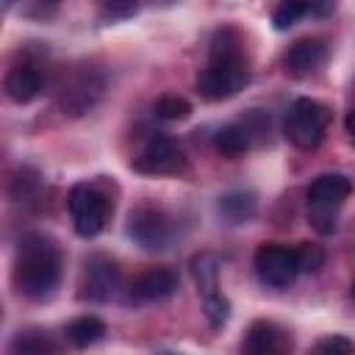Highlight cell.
Returning a JSON list of instances; mask_svg holds the SVG:
<instances>
[{
	"mask_svg": "<svg viewBox=\"0 0 355 355\" xmlns=\"http://www.w3.org/2000/svg\"><path fill=\"white\" fill-rule=\"evenodd\" d=\"M14 286L28 300H47L58 288L61 280V252L53 239L42 233H31L19 241L14 261Z\"/></svg>",
	"mask_w": 355,
	"mask_h": 355,
	"instance_id": "6da1fadb",
	"label": "cell"
},
{
	"mask_svg": "<svg viewBox=\"0 0 355 355\" xmlns=\"http://www.w3.org/2000/svg\"><path fill=\"white\" fill-rule=\"evenodd\" d=\"M349 191H352V183H349L347 175H341V172L319 175L305 191V197H308V222L324 236L333 233L336 219H338V208L344 205Z\"/></svg>",
	"mask_w": 355,
	"mask_h": 355,
	"instance_id": "7a4b0ae2",
	"label": "cell"
},
{
	"mask_svg": "<svg viewBox=\"0 0 355 355\" xmlns=\"http://www.w3.org/2000/svg\"><path fill=\"white\" fill-rule=\"evenodd\" d=\"M330 122V111L324 103L313 97H297L286 114V136L300 150H313L322 144Z\"/></svg>",
	"mask_w": 355,
	"mask_h": 355,
	"instance_id": "3957f363",
	"label": "cell"
},
{
	"mask_svg": "<svg viewBox=\"0 0 355 355\" xmlns=\"http://www.w3.org/2000/svg\"><path fill=\"white\" fill-rule=\"evenodd\" d=\"M250 80V69L241 61H208V67H202V72L197 75V94L202 100H227L233 94H239Z\"/></svg>",
	"mask_w": 355,
	"mask_h": 355,
	"instance_id": "277c9868",
	"label": "cell"
},
{
	"mask_svg": "<svg viewBox=\"0 0 355 355\" xmlns=\"http://www.w3.org/2000/svg\"><path fill=\"white\" fill-rule=\"evenodd\" d=\"M67 205H69L72 227H75V233L83 236V239L97 236V233L105 227V222H108V200H105L103 191H97V189L89 186V183L72 186Z\"/></svg>",
	"mask_w": 355,
	"mask_h": 355,
	"instance_id": "5b68a950",
	"label": "cell"
},
{
	"mask_svg": "<svg viewBox=\"0 0 355 355\" xmlns=\"http://www.w3.org/2000/svg\"><path fill=\"white\" fill-rule=\"evenodd\" d=\"M128 236L144 250H166L175 241V222L166 211L141 205L128 219Z\"/></svg>",
	"mask_w": 355,
	"mask_h": 355,
	"instance_id": "8992f818",
	"label": "cell"
},
{
	"mask_svg": "<svg viewBox=\"0 0 355 355\" xmlns=\"http://www.w3.org/2000/svg\"><path fill=\"white\" fill-rule=\"evenodd\" d=\"M255 275L263 286L272 288H288L300 275V261L294 247L283 244H261L255 250Z\"/></svg>",
	"mask_w": 355,
	"mask_h": 355,
	"instance_id": "52a82bcc",
	"label": "cell"
},
{
	"mask_svg": "<svg viewBox=\"0 0 355 355\" xmlns=\"http://www.w3.org/2000/svg\"><path fill=\"white\" fill-rule=\"evenodd\" d=\"M186 166L183 150L178 147L175 139L169 136H150L144 141V147L139 150V155L133 158V169L144 172V175H175Z\"/></svg>",
	"mask_w": 355,
	"mask_h": 355,
	"instance_id": "ba28073f",
	"label": "cell"
},
{
	"mask_svg": "<svg viewBox=\"0 0 355 355\" xmlns=\"http://www.w3.org/2000/svg\"><path fill=\"white\" fill-rule=\"evenodd\" d=\"M100 92H103V78L94 69H78L64 80L58 92V105L64 108V114L78 116L97 103Z\"/></svg>",
	"mask_w": 355,
	"mask_h": 355,
	"instance_id": "9c48e42d",
	"label": "cell"
},
{
	"mask_svg": "<svg viewBox=\"0 0 355 355\" xmlns=\"http://www.w3.org/2000/svg\"><path fill=\"white\" fill-rule=\"evenodd\" d=\"M241 355H291V338L280 324L258 319L241 341Z\"/></svg>",
	"mask_w": 355,
	"mask_h": 355,
	"instance_id": "30bf717a",
	"label": "cell"
},
{
	"mask_svg": "<svg viewBox=\"0 0 355 355\" xmlns=\"http://www.w3.org/2000/svg\"><path fill=\"white\" fill-rule=\"evenodd\" d=\"M324 58H327V44L322 39H300L288 47L283 64L291 78H308L322 69Z\"/></svg>",
	"mask_w": 355,
	"mask_h": 355,
	"instance_id": "8fae6325",
	"label": "cell"
},
{
	"mask_svg": "<svg viewBox=\"0 0 355 355\" xmlns=\"http://www.w3.org/2000/svg\"><path fill=\"white\" fill-rule=\"evenodd\" d=\"M175 288H178L175 272H169V269H147L130 283L128 297L133 302H158V300H166L169 294H175Z\"/></svg>",
	"mask_w": 355,
	"mask_h": 355,
	"instance_id": "7c38bea8",
	"label": "cell"
},
{
	"mask_svg": "<svg viewBox=\"0 0 355 355\" xmlns=\"http://www.w3.org/2000/svg\"><path fill=\"white\" fill-rule=\"evenodd\" d=\"M119 286V269L114 261L108 258H92L89 266H86V275H83V294L89 300H111L114 291Z\"/></svg>",
	"mask_w": 355,
	"mask_h": 355,
	"instance_id": "4fadbf2b",
	"label": "cell"
},
{
	"mask_svg": "<svg viewBox=\"0 0 355 355\" xmlns=\"http://www.w3.org/2000/svg\"><path fill=\"white\" fill-rule=\"evenodd\" d=\"M6 94L14 100V103H31L39 92H42V78H39V72L33 69V67H28V64H17V67H11L8 69V75H6Z\"/></svg>",
	"mask_w": 355,
	"mask_h": 355,
	"instance_id": "5bb4252c",
	"label": "cell"
},
{
	"mask_svg": "<svg viewBox=\"0 0 355 355\" xmlns=\"http://www.w3.org/2000/svg\"><path fill=\"white\" fill-rule=\"evenodd\" d=\"M216 211L227 225H241L255 216V197L250 191H227L225 197H219Z\"/></svg>",
	"mask_w": 355,
	"mask_h": 355,
	"instance_id": "9a60e30c",
	"label": "cell"
},
{
	"mask_svg": "<svg viewBox=\"0 0 355 355\" xmlns=\"http://www.w3.org/2000/svg\"><path fill=\"white\" fill-rule=\"evenodd\" d=\"M214 147H216L225 158H239V155H244V153L250 150V130H247V125L233 122V125L219 128V130L214 133Z\"/></svg>",
	"mask_w": 355,
	"mask_h": 355,
	"instance_id": "2e32d148",
	"label": "cell"
},
{
	"mask_svg": "<svg viewBox=\"0 0 355 355\" xmlns=\"http://www.w3.org/2000/svg\"><path fill=\"white\" fill-rule=\"evenodd\" d=\"M64 333H67L69 344H75V347H89V344H94V341L103 338L105 324H103L97 316H78V319H72V322L67 324Z\"/></svg>",
	"mask_w": 355,
	"mask_h": 355,
	"instance_id": "e0dca14e",
	"label": "cell"
},
{
	"mask_svg": "<svg viewBox=\"0 0 355 355\" xmlns=\"http://www.w3.org/2000/svg\"><path fill=\"white\" fill-rule=\"evenodd\" d=\"M191 272H194V280H197V286H200V291H202V297H214V294H219L216 288V272H219V261H216V255H211V252H200L194 261H191Z\"/></svg>",
	"mask_w": 355,
	"mask_h": 355,
	"instance_id": "ac0fdd59",
	"label": "cell"
},
{
	"mask_svg": "<svg viewBox=\"0 0 355 355\" xmlns=\"http://www.w3.org/2000/svg\"><path fill=\"white\" fill-rule=\"evenodd\" d=\"M11 355H53V347H50L47 336H42L39 330H28L14 338Z\"/></svg>",
	"mask_w": 355,
	"mask_h": 355,
	"instance_id": "d6986e66",
	"label": "cell"
},
{
	"mask_svg": "<svg viewBox=\"0 0 355 355\" xmlns=\"http://www.w3.org/2000/svg\"><path fill=\"white\" fill-rule=\"evenodd\" d=\"M153 111H155L158 119H183V116L191 114V105H189V100H183L178 94H166V97L155 100Z\"/></svg>",
	"mask_w": 355,
	"mask_h": 355,
	"instance_id": "ffe728a7",
	"label": "cell"
},
{
	"mask_svg": "<svg viewBox=\"0 0 355 355\" xmlns=\"http://www.w3.org/2000/svg\"><path fill=\"white\" fill-rule=\"evenodd\" d=\"M305 14H308V3H294V0H288V3H280V6L275 8L272 22H275L277 31H288V28L297 25L300 17H305Z\"/></svg>",
	"mask_w": 355,
	"mask_h": 355,
	"instance_id": "44dd1931",
	"label": "cell"
},
{
	"mask_svg": "<svg viewBox=\"0 0 355 355\" xmlns=\"http://www.w3.org/2000/svg\"><path fill=\"white\" fill-rule=\"evenodd\" d=\"M297 250V261H300V272H319L324 266V252L319 244H311V241H302Z\"/></svg>",
	"mask_w": 355,
	"mask_h": 355,
	"instance_id": "7402d4cb",
	"label": "cell"
},
{
	"mask_svg": "<svg viewBox=\"0 0 355 355\" xmlns=\"http://www.w3.org/2000/svg\"><path fill=\"white\" fill-rule=\"evenodd\" d=\"M311 355H352V341L344 336H327V338L316 341Z\"/></svg>",
	"mask_w": 355,
	"mask_h": 355,
	"instance_id": "603a6c76",
	"label": "cell"
},
{
	"mask_svg": "<svg viewBox=\"0 0 355 355\" xmlns=\"http://www.w3.org/2000/svg\"><path fill=\"white\" fill-rule=\"evenodd\" d=\"M227 313H230V305L222 294H214V297H205V316L214 327H222L227 322Z\"/></svg>",
	"mask_w": 355,
	"mask_h": 355,
	"instance_id": "cb8c5ba5",
	"label": "cell"
},
{
	"mask_svg": "<svg viewBox=\"0 0 355 355\" xmlns=\"http://www.w3.org/2000/svg\"><path fill=\"white\" fill-rule=\"evenodd\" d=\"M103 14H108V17H130V14H136V6L133 3H108V6H103Z\"/></svg>",
	"mask_w": 355,
	"mask_h": 355,
	"instance_id": "d4e9b609",
	"label": "cell"
},
{
	"mask_svg": "<svg viewBox=\"0 0 355 355\" xmlns=\"http://www.w3.org/2000/svg\"><path fill=\"white\" fill-rule=\"evenodd\" d=\"M344 128H347V133H349V141L355 144V111H349V114L344 116Z\"/></svg>",
	"mask_w": 355,
	"mask_h": 355,
	"instance_id": "484cf974",
	"label": "cell"
},
{
	"mask_svg": "<svg viewBox=\"0 0 355 355\" xmlns=\"http://www.w3.org/2000/svg\"><path fill=\"white\" fill-rule=\"evenodd\" d=\"M352 300H355V283H352Z\"/></svg>",
	"mask_w": 355,
	"mask_h": 355,
	"instance_id": "4316f807",
	"label": "cell"
}]
</instances>
